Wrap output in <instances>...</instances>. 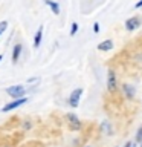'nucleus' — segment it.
Returning a JSON list of instances; mask_svg holds the SVG:
<instances>
[{
	"label": "nucleus",
	"mask_w": 142,
	"mask_h": 147,
	"mask_svg": "<svg viewBox=\"0 0 142 147\" xmlns=\"http://www.w3.org/2000/svg\"><path fill=\"white\" fill-rule=\"evenodd\" d=\"M25 86H21V84H15V86H11V87H8L6 92H8V95H11L12 98H21L23 95H25Z\"/></svg>",
	"instance_id": "1"
},
{
	"label": "nucleus",
	"mask_w": 142,
	"mask_h": 147,
	"mask_svg": "<svg viewBox=\"0 0 142 147\" xmlns=\"http://www.w3.org/2000/svg\"><path fill=\"white\" fill-rule=\"evenodd\" d=\"M27 101V98H17V100H12L11 103H8L5 107L2 109V112H9V110H14V109H17V107H20L21 104H25Z\"/></svg>",
	"instance_id": "2"
},
{
	"label": "nucleus",
	"mask_w": 142,
	"mask_h": 147,
	"mask_svg": "<svg viewBox=\"0 0 142 147\" xmlns=\"http://www.w3.org/2000/svg\"><path fill=\"white\" fill-rule=\"evenodd\" d=\"M107 89H109V92H115V90H116V74H115V71H109Z\"/></svg>",
	"instance_id": "3"
},
{
	"label": "nucleus",
	"mask_w": 142,
	"mask_h": 147,
	"mask_svg": "<svg viewBox=\"0 0 142 147\" xmlns=\"http://www.w3.org/2000/svg\"><path fill=\"white\" fill-rule=\"evenodd\" d=\"M81 95H82V89H75V90L70 94V100H69V103H70L72 107H78Z\"/></svg>",
	"instance_id": "4"
},
{
	"label": "nucleus",
	"mask_w": 142,
	"mask_h": 147,
	"mask_svg": "<svg viewBox=\"0 0 142 147\" xmlns=\"http://www.w3.org/2000/svg\"><path fill=\"white\" fill-rule=\"evenodd\" d=\"M67 121H69V126H70V129H73V130H80L81 124H80V119H78L73 113H67L66 115Z\"/></svg>",
	"instance_id": "5"
},
{
	"label": "nucleus",
	"mask_w": 142,
	"mask_h": 147,
	"mask_svg": "<svg viewBox=\"0 0 142 147\" xmlns=\"http://www.w3.org/2000/svg\"><path fill=\"white\" fill-rule=\"evenodd\" d=\"M141 25V18L139 17H131V18H128V20L125 22V28L128 31H135Z\"/></svg>",
	"instance_id": "6"
},
{
	"label": "nucleus",
	"mask_w": 142,
	"mask_h": 147,
	"mask_svg": "<svg viewBox=\"0 0 142 147\" xmlns=\"http://www.w3.org/2000/svg\"><path fill=\"white\" fill-rule=\"evenodd\" d=\"M112 48H113V41L112 40H104L98 45V49L102 51V52H107V51H110Z\"/></svg>",
	"instance_id": "7"
},
{
	"label": "nucleus",
	"mask_w": 142,
	"mask_h": 147,
	"mask_svg": "<svg viewBox=\"0 0 142 147\" xmlns=\"http://www.w3.org/2000/svg\"><path fill=\"white\" fill-rule=\"evenodd\" d=\"M41 37H43V26L38 28V31H37V34H35V37H34V48H35V49L38 48L40 43H41Z\"/></svg>",
	"instance_id": "8"
},
{
	"label": "nucleus",
	"mask_w": 142,
	"mask_h": 147,
	"mask_svg": "<svg viewBox=\"0 0 142 147\" xmlns=\"http://www.w3.org/2000/svg\"><path fill=\"white\" fill-rule=\"evenodd\" d=\"M20 52H21V45H15L12 49V63H15L18 57H20Z\"/></svg>",
	"instance_id": "9"
},
{
	"label": "nucleus",
	"mask_w": 142,
	"mask_h": 147,
	"mask_svg": "<svg viewBox=\"0 0 142 147\" xmlns=\"http://www.w3.org/2000/svg\"><path fill=\"white\" fill-rule=\"evenodd\" d=\"M122 89H124V92H125L127 98H133V96H135V92H136V90L133 89L130 84H124V86H122Z\"/></svg>",
	"instance_id": "10"
},
{
	"label": "nucleus",
	"mask_w": 142,
	"mask_h": 147,
	"mask_svg": "<svg viewBox=\"0 0 142 147\" xmlns=\"http://www.w3.org/2000/svg\"><path fill=\"white\" fill-rule=\"evenodd\" d=\"M48 5H49L50 8H52V12L55 14V16H58V14H60V6H58V3H57V2H49Z\"/></svg>",
	"instance_id": "11"
},
{
	"label": "nucleus",
	"mask_w": 142,
	"mask_h": 147,
	"mask_svg": "<svg viewBox=\"0 0 142 147\" xmlns=\"http://www.w3.org/2000/svg\"><path fill=\"white\" fill-rule=\"evenodd\" d=\"M6 28H8V22L6 20H2V22H0V35L6 31Z\"/></svg>",
	"instance_id": "12"
},
{
	"label": "nucleus",
	"mask_w": 142,
	"mask_h": 147,
	"mask_svg": "<svg viewBox=\"0 0 142 147\" xmlns=\"http://www.w3.org/2000/svg\"><path fill=\"white\" fill-rule=\"evenodd\" d=\"M78 32V23H72V28H70V35L73 37Z\"/></svg>",
	"instance_id": "13"
},
{
	"label": "nucleus",
	"mask_w": 142,
	"mask_h": 147,
	"mask_svg": "<svg viewBox=\"0 0 142 147\" xmlns=\"http://www.w3.org/2000/svg\"><path fill=\"white\" fill-rule=\"evenodd\" d=\"M136 140L142 142V127H139V130H137V135H136Z\"/></svg>",
	"instance_id": "14"
},
{
	"label": "nucleus",
	"mask_w": 142,
	"mask_h": 147,
	"mask_svg": "<svg viewBox=\"0 0 142 147\" xmlns=\"http://www.w3.org/2000/svg\"><path fill=\"white\" fill-rule=\"evenodd\" d=\"M93 31L95 32H99V23H95V25H93Z\"/></svg>",
	"instance_id": "15"
},
{
	"label": "nucleus",
	"mask_w": 142,
	"mask_h": 147,
	"mask_svg": "<svg viewBox=\"0 0 142 147\" xmlns=\"http://www.w3.org/2000/svg\"><path fill=\"white\" fill-rule=\"evenodd\" d=\"M136 8H142V0H139V2L136 3Z\"/></svg>",
	"instance_id": "16"
},
{
	"label": "nucleus",
	"mask_w": 142,
	"mask_h": 147,
	"mask_svg": "<svg viewBox=\"0 0 142 147\" xmlns=\"http://www.w3.org/2000/svg\"><path fill=\"white\" fill-rule=\"evenodd\" d=\"M2 60H3V55H2V54H0V61H2Z\"/></svg>",
	"instance_id": "17"
},
{
	"label": "nucleus",
	"mask_w": 142,
	"mask_h": 147,
	"mask_svg": "<svg viewBox=\"0 0 142 147\" xmlns=\"http://www.w3.org/2000/svg\"><path fill=\"white\" fill-rule=\"evenodd\" d=\"M139 58H141V60H142V54H141V55H139Z\"/></svg>",
	"instance_id": "18"
}]
</instances>
